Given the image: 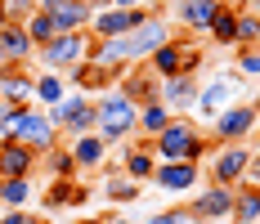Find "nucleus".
Masks as SVG:
<instances>
[{"mask_svg":"<svg viewBox=\"0 0 260 224\" xmlns=\"http://www.w3.org/2000/svg\"><path fill=\"white\" fill-rule=\"evenodd\" d=\"M148 148H153L157 162H193V166H202L215 144L207 139V130L193 121V117H171V125L157 135Z\"/></svg>","mask_w":260,"mask_h":224,"instance_id":"f257e3e1","label":"nucleus"},{"mask_svg":"<svg viewBox=\"0 0 260 224\" xmlns=\"http://www.w3.org/2000/svg\"><path fill=\"white\" fill-rule=\"evenodd\" d=\"M135 121H139V108H135L117 85L104 90V94L94 99V135L104 139L108 148H117V144L135 139Z\"/></svg>","mask_w":260,"mask_h":224,"instance_id":"f03ea898","label":"nucleus"},{"mask_svg":"<svg viewBox=\"0 0 260 224\" xmlns=\"http://www.w3.org/2000/svg\"><path fill=\"white\" fill-rule=\"evenodd\" d=\"M234 103H242V81H238L234 72H215L207 76V81H198V103H193V117H198V125L207 130L224 108H234Z\"/></svg>","mask_w":260,"mask_h":224,"instance_id":"7ed1b4c3","label":"nucleus"},{"mask_svg":"<svg viewBox=\"0 0 260 224\" xmlns=\"http://www.w3.org/2000/svg\"><path fill=\"white\" fill-rule=\"evenodd\" d=\"M90 50H94V36H90V31H63V36H54L50 45H41L31 58L41 63V72L68 76L77 63H85V58H90Z\"/></svg>","mask_w":260,"mask_h":224,"instance_id":"20e7f679","label":"nucleus"},{"mask_svg":"<svg viewBox=\"0 0 260 224\" xmlns=\"http://www.w3.org/2000/svg\"><path fill=\"white\" fill-rule=\"evenodd\" d=\"M45 117H50V125L68 139V144L81 139V135H94V99H90V94H77V90H72L63 103H54Z\"/></svg>","mask_w":260,"mask_h":224,"instance_id":"39448f33","label":"nucleus"},{"mask_svg":"<svg viewBox=\"0 0 260 224\" xmlns=\"http://www.w3.org/2000/svg\"><path fill=\"white\" fill-rule=\"evenodd\" d=\"M256 108L242 99V103H234V108H224L215 121L207 125V139L215 144V148H224V144H247L251 135H256Z\"/></svg>","mask_w":260,"mask_h":224,"instance_id":"423d86ee","label":"nucleus"},{"mask_svg":"<svg viewBox=\"0 0 260 224\" xmlns=\"http://www.w3.org/2000/svg\"><path fill=\"white\" fill-rule=\"evenodd\" d=\"M5 139H18V144H27V148H36V152H50L54 144H63V135L50 125L45 108H36V103L14 117V125L5 130Z\"/></svg>","mask_w":260,"mask_h":224,"instance_id":"0eeeda50","label":"nucleus"},{"mask_svg":"<svg viewBox=\"0 0 260 224\" xmlns=\"http://www.w3.org/2000/svg\"><path fill=\"white\" fill-rule=\"evenodd\" d=\"M247 162H251V144H224V148H211V157L202 162V175L220 188H238L247 175Z\"/></svg>","mask_w":260,"mask_h":224,"instance_id":"6e6552de","label":"nucleus"},{"mask_svg":"<svg viewBox=\"0 0 260 224\" xmlns=\"http://www.w3.org/2000/svg\"><path fill=\"white\" fill-rule=\"evenodd\" d=\"M229 211H234V188H220V184H207L202 193L184 202L188 224H229Z\"/></svg>","mask_w":260,"mask_h":224,"instance_id":"1a4fd4ad","label":"nucleus"},{"mask_svg":"<svg viewBox=\"0 0 260 224\" xmlns=\"http://www.w3.org/2000/svg\"><path fill=\"white\" fill-rule=\"evenodd\" d=\"M148 14H153V9H104V14H94V18H90L85 31H90L94 41H121V36H130V31L144 23Z\"/></svg>","mask_w":260,"mask_h":224,"instance_id":"9d476101","label":"nucleus"},{"mask_svg":"<svg viewBox=\"0 0 260 224\" xmlns=\"http://www.w3.org/2000/svg\"><path fill=\"white\" fill-rule=\"evenodd\" d=\"M215 5L220 0H175L171 5V27L180 36H207L211 18H215Z\"/></svg>","mask_w":260,"mask_h":224,"instance_id":"9b49d317","label":"nucleus"},{"mask_svg":"<svg viewBox=\"0 0 260 224\" xmlns=\"http://www.w3.org/2000/svg\"><path fill=\"white\" fill-rule=\"evenodd\" d=\"M36 171H41V152L0 135V179H31Z\"/></svg>","mask_w":260,"mask_h":224,"instance_id":"f8f14e48","label":"nucleus"},{"mask_svg":"<svg viewBox=\"0 0 260 224\" xmlns=\"http://www.w3.org/2000/svg\"><path fill=\"white\" fill-rule=\"evenodd\" d=\"M148 184H157L161 193H193L198 184H202V166H193V162H157V171Z\"/></svg>","mask_w":260,"mask_h":224,"instance_id":"ddd939ff","label":"nucleus"},{"mask_svg":"<svg viewBox=\"0 0 260 224\" xmlns=\"http://www.w3.org/2000/svg\"><path fill=\"white\" fill-rule=\"evenodd\" d=\"M117 90H121L135 108H144V103H157V94H161V81H157L144 63H135V68H126V72L117 76Z\"/></svg>","mask_w":260,"mask_h":224,"instance_id":"4468645a","label":"nucleus"},{"mask_svg":"<svg viewBox=\"0 0 260 224\" xmlns=\"http://www.w3.org/2000/svg\"><path fill=\"white\" fill-rule=\"evenodd\" d=\"M117 166H121V175H126L130 184H148L153 179V171H157V157H153V148L148 144H139V139H126L121 144V157H117Z\"/></svg>","mask_w":260,"mask_h":224,"instance_id":"2eb2a0df","label":"nucleus"},{"mask_svg":"<svg viewBox=\"0 0 260 224\" xmlns=\"http://www.w3.org/2000/svg\"><path fill=\"white\" fill-rule=\"evenodd\" d=\"M63 81H68L77 94H90V99H99L104 90H112V85H117V72H108V68H99L94 58H85V63H77V68L63 76Z\"/></svg>","mask_w":260,"mask_h":224,"instance_id":"dca6fc26","label":"nucleus"},{"mask_svg":"<svg viewBox=\"0 0 260 224\" xmlns=\"http://www.w3.org/2000/svg\"><path fill=\"white\" fill-rule=\"evenodd\" d=\"M184 54H188V36H180V31H175L166 45H157V50L148 54V63H144V68H148L157 81H171V76H180Z\"/></svg>","mask_w":260,"mask_h":224,"instance_id":"f3484780","label":"nucleus"},{"mask_svg":"<svg viewBox=\"0 0 260 224\" xmlns=\"http://www.w3.org/2000/svg\"><path fill=\"white\" fill-rule=\"evenodd\" d=\"M157 99L171 108V117H193L198 81H193V76H171V81H161V94H157Z\"/></svg>","mask_w":260,"mask_h":224,"instance_id":"a211bd4d","label":"nucleus"},{"mask_svg":"<svg viewBox=\"0 0 260 224\" xmlns=\"http://www.w3.org/2000/svg\"><path fill=\"white\" fill-rule=\"evenodd\" d=\"M31 85H36V72L31 68H18V63L0 68V99L18 103V108H31Z\"/></svg>","mask_w":260,"mask_h":224,"instance_id":"6ab92c4d","label":"nucleus"},{"mask_svg":"<svg viewBox=\"0 0 260 224\" xmlns=\"http://www.w3.org/2000/svg\"><path fill=\"white\" fill-rule=\"evenodd\" d=\"M85 184L81 179H50V188L41 193V206L45 211H63V206H85Z\"/></svg>","mask_w":260,"mask_h":224,"instance_id":"aec40b11","label":"nucleus"},{"mask_svg":"<svg viewBox=\"0 0 260 224\" xmlns=\"http://www.w3.org/2000/svg\"><path fill=\"white\" fill-rule=\"evenodd\" d=\"M68 152H72L77 175H81V171H99V166L108 162V144L99 139V135H81V139H72V144H68Z\"/></svg>","mask_w":260,"mask_h":224,"instance_id":"412c9836","label":"nucleus"},{"mask_svg":"<svg viewBox=\"0 0 260 224\" xmlns=\"http://www.w3.org/2000/svg\"><path fill=\"white\" fill-rule=\"evenodd\" d=\"M31 41H27V31L18 23H9V27H0V58L5 63H18V68H27L31 63Z\"/></svg>","mask_w":260,"mask_h":224,"instance_id":"4be33fe9","label":"nucleus"},{"mask_svg":"<svg viewBox=\"0 0 260 224\" xmlns=\"http://www.w3.org/2000/svg\"><path fill=\"white\" fill-rule=\"evenodd\" d=\"M50 18H54V31L63 36V31H85L90 18H94V9H90V0H68V5L54 9Z\"/></svg>","mask_w":260,"mask_h":224,"instance_id":"5701e85b","label":"nucleus"},{"mask_svg":"<svg viewBox=\"0 0 260 224\" xmlns=\"http://www.w3.org/2000/svg\"><path fill=\"white\" fill-rule=\"evenodd\" d=\"M63 99H68V81H63L58 72H36V85H31V103L50 112L54 103H63Z\"/></svg>","mask_w":260,"mask_h":224,"instance_id":"b1692460","label":"nucleus"},{"mask_svg":"<svg viewBox=\"0 0 260 224\" xmlns=\"http://www.w3.org/2000/svg\"><path fill=\"white\" fill-rule=\"evenodd\" d=\"M0 198H5V211H27L36 198V175L31 179H0Z\"/></svg>","mask_w":260,"mask_h":224,"instance_id":"393cba45","label":"nucleus"},{"mask_svg":"<svg viewBox=\"0 0 260 224\" xmlns=\"http://www.w3.org/2000/svg\"><path fill=\"white\" fill-rule=\"evenodd\" d=\"M234 23H238L234 9L215 5V18H211V27H207V41L215 45V50H234Z\"/></svg>","mask_w":260,"mask_h":224,"instance_id":"a878e982","label":"nucleus"},{"mask_svg":"<svg viewBox=\"0 0 260 224\" xmlns=\"http://www.w3.org/2000/svg\"><path fill=\"white\" fill-rule=\"evenodd\" d=\"M41 171L50 175V179H77V166H72L68 144H54L50 152H41Z\"/></svg>","mask_w":260,"mask_h":224,"instance_id":"bb28decb","label":"nucleus"},{"mask_svg":"<svg viewBox=\"0 0 260 224\" xmlns=\"http://www.w3.org/2000/svg\"><path fill=\"white\" fill-rule=\"evenodd\" d=\"M229 224H260V198H256V188H234Z\"/></svg>","mask_w":260,"mask_h":224,"instance_id":"cd10ccee","label":"nucleus"},{"mask_svg":"<svg viewBox=\"0 0 260 224\" xmlns=\"http://www.w3.org/2000/svg\"><path fill=\"white\" fill-rule=\"evenodd\" d=\"M247 45H260V9H242L234 23V50H247Z\"/></svg>","mask_w":260,"mask_h":224,"instance_id":"c85d7f7f","label":"nucleus"},{"mask_svg":"<svg viewBox=\"0 0 260 224\" xmlns=\"http://www.w3.org/2000/svg\"><path fill=\"white\" fill-rule=\"evenodd\" d=\"M229 72H234L242 85H247V81H256V85H260V45H247V50H238V54H234V68H229Z\"/></svg>","mask_w":260,"mask_h":224,"instance_id":"c756f323","label":"nucleus"},{"mask_svg":"<svg viewBox=\"0 0 260 224\" xmlns=\"http://www.w3.org/2000/svg\"><path fill=\"white\" fill-rule=\"evenodd\" d=\"M23 31H27V41H31V50L50 45L54 36H58V31H54V18H50V14H31V18L23 23Z\"/></svg>","mask_w":260,"mask_h":224,"instance_id":"7c9ffc66","label":"nucleus"},{"mask_svg":"<svg viewBox=\"0 0 260 224\" xmlns=\"http://www.w3.org/2000/svg\"><path fill=\"white\" fill-rule=\"evenodd\" d=\"M139 193H144V188H139V184H130L126 175H112V179L104 184V198H108V202H121V206H126V202H135Z\"/></svg>","mask_w":260,"mask_h":224,"instance_id":"2f4dec72","label":"nucleus"},{"mask_svg":"<svg viewBox=\"0 0 260 224\" xmlns=\"http://www.w3.org/2000/svg\"><path fill=\"white\" fill-rule=\"evenodd\" d=\"M0 9H5V23H18L23 27L31 14H36V0H0Z\"/></svg>","mask_w":260,"mask_h":224,"instance_id":"473e14b6","label":"nucleus"},{"mask_svg":"<svg viewBox=\"0 0 260 224\" xmlns=\"http://www.w3.org/2000/svg\"><path fill=\"white\" fill-rule=\"evenodd\" d=\"M202 68H207V50L198 45V41H188V54H184V68H180V76H202Z\"/></svg>","mask_w":260,"mask_h":224,"instance_id":"72a5a7b5","label":"nucleus"},{"mask_svg":"<svg viewBox=\"0 0 260 224\" xmlns=\"http://www.w3.org/2000/svg\"><path fill=\"white\" fill-rule=\"evenodd\" d=\"M144 224H188V215H184V206L175 202V206H166V211H157V215H148Z\"/></svg>","mask_w":260,"mask_h":224,"instance_id":"f704fd0d","label":"nucleus"},{"mask_svg":"<svg viewBox=\"0 0 260 224\" xmlns=\"http://www.w3.org/2000/svg\"><path fill=\"white\" fill-rule=\"evenodd\" d=\"M238 188H260V148H251V162H247V175Z\"/></svg>","mask_w":260,"mask_h":224,"instance_id":"c9c22d12","label":"nucleus"},{"mask_svg":"<svg viewBox=\"0 0 260 224\" xmlns=\"http://www.w3.org/2000/svg\"><path fill=\"white\" fill-rule=\"evenodd\" d=\"M18 112H23V108H18V103L0 99V135H5V130H9V125H14V117H18Z\"/></svg>","mask_w":260,"mask_h":224,"instance_id":"e433bc0d","label":"nucleus"},{"mask_svg":"<svg viewBox=\"0 0 260 224\" xmlns=\"http://www.w3.org/2000/svg\"><path fill=\"white\" fill-rule=\"evenodd\" d=\"M0 224H36V211H0Z\"/></svg>","mask_w":260,"mask_h":224,"instance_id":"4c0bfd02","label":"nucleus"},{"mask_svg":"<svg viewBox=\"0 0 260 224\" xmlns=\"http://www.w3.org/2000/svg\"><path fill=\"white\" fill-rule=\"evenodd\" d=\"M112 9H148V0H112Z\"/></svg>","mask_w":260,"mask_h":224,"instance_id":"58836bf2","label":"nucleus"},{"mask_svg":"<svg viewBox=\"0 0 260 224\" xmlns=\"http://www.w3.org/2000/svg\"><path fill=\"white\" fill-rule=\"evenodd\" d=\"M58 5H68V0H36V14H54Z\"/></svg>","mask_w":260,"mask_h":224,"instance_id":"ea45409f","label":"nucleus"},{"mask_svg":"<svg viewBox=\"0 0 260 224\" xmlns=\"http://www.w3.org/2000/svg\"><path fill=\"white\" fill-rule=\"evenodd\" d=\"M72 224H108V215H81V220H72Z\"/></svg>","mask_w":260,"mask_h":224,"instance_id":"a19ab883","label":"nucleus"},{"mask_svg":"<svg viewBox=\"0 0 260 224\" xmlns=\"http://www.w3.org/2000/svg\"><path fill=\"white\" fill-rule=\"evenodd\" d=\"M90 9H94V14H104V9H112V0H90Z\"/></svg>","mask_w":260,"mask_h":224,"instance_id":"79ce46f5","label":"nucleus"},{"mask_svg":"<svg viewBox=\"0 0 260 224\" xmlns=\"http://www.w3.org/2000/svg\"><path fill=\"white\" fill-rule=\"evenodd\" d=\"M247 103L256 108V117H260V85H256V94H251V99H247Z\"/></svg>","mask_w":260,"mask_h":224,"instance_id":"37998d69","label":"nucleus"},{"mask_svg":"<svg viewBox=\"0 0 260 224\" xmlns=\"http://www.w3.org/2000/svg\"><path fill=\"white\" fill-rule=\"evenodd\" d=\"M108 224H135V220H126V215H108Z\"/></svg>","mask_w":260,"mask_h":224,"instance_id":"c03bdc74","label":"nucleus"},{"mask_svg":"<svg viewBox=\"0 0 260 224\" xmlns=\"http://www.w3.org/2000/svg\"><path fill=\"white\" fill-rule=\"evenodd\" d=\"M36 224H50V220H45V215H36Z\"/></svg>","mask_w":260,"mask_h":224,"instance_id":"a18cd8bd","label":"nucleus"},{"mask_svg":"<svg viewBox=\"0 0 260 224\" xmlns=\"http://www.w3.org/2000/svg\"><path fill=\"white\" fill-rule=\"evenodd\" d=\"M256 144H260V121H256Z\"/></svg>","mask_w":260,"mask_h":224,"instance_id":"49530a36","label":"nucleus"},{"mask_svg":"<svg viewBox=\"0 0 260 224\" xmlns=\"http://www.w3.org/2000/svg\"><path fill=\"white\" fill-rule=\"evenodd\" d=\"M0 68H9V63H5V58H0Z\"/></svg>","mask_w":260,"mask_h":224,"instance_id":"de8ad7c7","label":"nucleus"},{"mask_svg":"<svg viewBox=\"0 0 260 224\" xmlns=\"http://www.w3.org/2000/svg\"><path fill=\"white\" fill-rule=\"evenodd\" d=\"M0 211H5V198H0Z\"/></svg>","mask_w":260,"mask_h":224,"instance_id":"09e8293b","label":"nucleus"},{"mask_svg":"<svg viewBox=\"0 0 260 224\" xmlns=\"http://www.w3.org/2000/svg\"><path fill=\"white\" fill-rule=\"evenodd\" d=\"M247 5H260V0H247Z\"/></svg>","mask_w":260,"mask_h":224,"instance_id":"8fccbe9b","label":"nucleus"},{"mask_svg":"<svg viewBox=\"0 0 260 224\" xmlns=\"http://www.w3.org/2000/svg\"><path fill=\"white\" fill-rule=\"evenodd\" d=\"M256 198H260V188H256Z\"/></svg>","mask_w":260,"mask_h":224,"instance_id":"3c124183","label":"nucleus"}]
</instances>
